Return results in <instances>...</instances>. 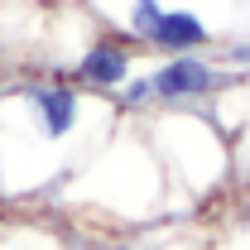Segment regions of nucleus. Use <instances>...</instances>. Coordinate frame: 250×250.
Returning a JSON list of instances; mask_svg holds the SVG:
<instances>
[{
  "instance_id": "obj_7",
  "label": "nucleus",
  "mask_w": 250,
  "mask_h": 250,
  "mask_svg": "<svg viewBox=\"0 0 250 250\" xmlns=\"http://www.w3.org/2000/svg\"><path fill=\"white\" fill-rule=\"evenodd\" d=\"M140 250H183V246H173V241H145Z\"/></svg>"
},
{
  "instance_id": "obj_2",
  "label": "nucleus",
  "mask_w": 250,
  "mask_h": 250,
  "mask_svg": "<svg viewBox=\"0 0 250 250\" xmlns=\"http://www.w3.org/2000/svg\"><path fill=\"white\" fill-rule=\"evenodd\" d=\"M145 140L164 164V178L183 183V192H192V197H207L231 178V140L207 106L149 111Z\"/></svg>"
},
{
  "instance_id": "obj_5",
  "label": "nucleus",
  "mask_w": 250,
  "mask_h": 250,
  "mask_svg": "<svg viewBox=\"0 0 250 250\" xmlns=\"http://www.w3.org/2000/svg\"><path fill=\"white\" fill-rule=\"evenodd\" d=\"M217 43H221L217 24L197 5H168L159 15V24L149 29V39H145V48L159 53V58H168V53H212Z\"/></svg>"
},
{
  "instance_id": "obj_3",
  "label": "nucleus",
  "mask_w": 250,
  "mask_h": 250,
  "mask_svg": "<svg viewBox=\"0 0 250 250\" xmlns=\"http://www.w3.org/2000/svg\"><path fill=\"white\" fill-rule=\"evenodd\" d=\"M149 72V87H154V106L159 111H183V106H212L226 92L246 87L250 72L241 67H226L212 53H168L159 58Z\"/></svg>"
},
{
  "instance_id": "obj_4",
  "label": "nucleus",
  "mask_w": 250,
  "mask_h": 250,
  "mask_svg": "<svg viewBox=\"0 0 250 250\" xmlns=\"http://www.w3.org/2000/svg\"><path fill=\"white\" fill-rule=\"evenodd\" d=\"M135 72H140V43L125 39V34H116V29H96L92 39L72 53V62H67L62 77H67L72 87H82L87 96L111 101Z\"/></svg>"
},
{
  "instance_id": "obj_6",
  "label": "nucleus",
  "mask_w": 250,
  "mask_h": 250,
  "mask_svg": "<svg viewBox=\"0 0 250 250\" xmlns=\"http://www.w3.org/2000/svg\"><path fill=\"white\" fill-rule=\"evenodd\" d=\"M0 250H67V246L39 221H10V226H0Z\"/></svg>"
},
{
  "instance_id": "obj_1",
  "label": "nucleus",
  "mask_w": 250,
  "mask_h": 250,
  "mask_svg": "<svg viewBox=\"0 0 250 250\" xmlns=\"http://www.w3.org/2000/svg\"><path fill=\"white\" fill-rule=\"evenodd\" d=\"M92 121H116V106L87 96L72 87L67 77H24L0 96V173L20 154H53L62 178H72V168L58 154L72 145H82L92 135Z\"/></svg>"
}]
</instances>
